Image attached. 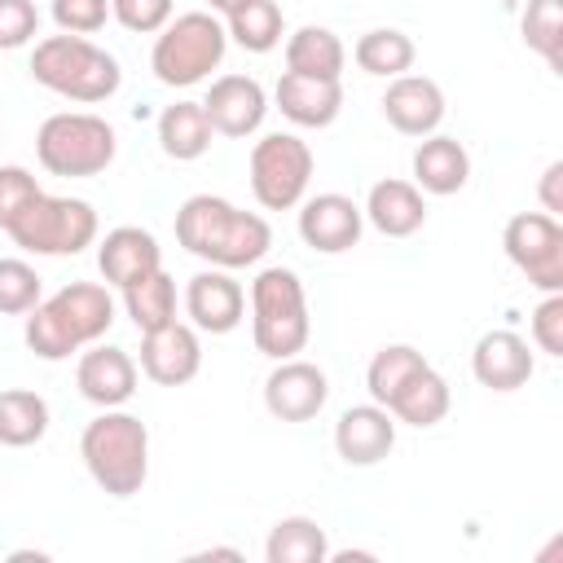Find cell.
I'll list each match as a JSON object with an SVG mask.
<instances>
[{
    "label": "cell",
    "mask_w": 563,
    "mask_h": 563,
    "mask_svg": "<svg viewBox=\"0 0 563 563\" xmlns=\"http://www.w3.org/2000/svg\"><path fill=\"white\" fill-rule=\"evenodd\" d=\"M176 242L211 268H246L268 255L273 229L264 216L242 211L220 194H194L176 211Z\"/></svg>",
    "instance_id": "obj_1"
},
{
    "label": "cell",
    "mask_w": 563,
    "mask_h": 563,
    "mask_svg": "<svg viewBox=\"0 0 563 563\" xmlns=\"http://www.w3.org/2000/svg\"><path fill=\"white\" fill-rule=\"evenodd\" d=\"M114 325V299L97 282H66L57 295L40 299L26 312V347L40 361H66L70 352L97 343Z\"/></svg>",
    "instance_id": "obj_2"
},
{
    "label": "cell",
    "mask_w": 563,
    "mask_h": 563,
    "mask_svg": "<svg viewBox=\"0 0 563 563\" xmlns=\"http://www.w3.org/2000/svg\"><path fill=\"white\" fill-rule=\"evenodd\" d=\"M79 457L101 493L136 497L150 479V431L136 413L101 409L79 435Z\"/></svg>",
    "instance_id": "obj_3"
},
{
    "label": "cell",
    "mask_w": 563,
    "mask_h": 563,
    "mask_svg": "<svg viewBox=\"0 0 563 563\" xmlns=\"http://www.w3.org/2000/svg\"><path fill=\"white\" fill-rule=\"evenodd\" d=\"M31 79L66 101H79V106H97L106 97L119 92L123 84V70L119 62L92 44L88 35H44L31 53Z\"/></svg>",
    "instance_id": "obj_4"
},
{
    "label": "cell",
    "mask_w": 563,
    "mask_h": 563,
    "mask_svg": "<svg viewBox=\"0 0 563 563\" xmlns=\"http://www.w3.org/2000/svg\"><path fill=\"white\" fill-rule=\"evenodd\" d=\"M312 334L308 321V295L295 268H260L251 282V339L268 361H286L303 352Z\"/></svg>",
    "instance_id": "obj_5"
},
{
    "label": "cell",
    "mask_w": 563,
    "mask_h": 563,
    "mask_svg": "<svg viewBox=\"0 0 563 563\" xmlns=\"http://www.w3.org/2000/svg\"><path fill=\"white\" fill-rule=\"evenodd\" d=\"M224 48H229L224 22L211 9H194V13L172 18L158 31L154 53H150V70L167 88H194L224 62Z\"/></svg>",
    "instance_id": "obj_6"
},
{
    "label": "cell",
    "mask_w": 563,
    "mask_h": 563,
    "mask_svg": "<svg viewBox=\"0 0 563 563\" xmlns=\"http://www.w3.org/2000/svg\"><path fill=\"white\" fill-rule=\"evenodd\" d=\"M119 154V136L101 114L62 110L35 132V158L48 176H101Z\"/></svg>",
    "instance_id": "obj_7"
},
{
    "label": "cell",
    "mask_w": 563,
    "mask_h": 563,
    "mask_svg": "<svg viewBox=\"0 0 563 563\" xmlns=\"http://www.w3.org/2000/svg\"><path fill=\"white\" fill-rule=\"evenodd\" d=\"M4 233L13 238V246L31 255H79L97 242V211L84 198L40 194L18 211V220Z\"/></svg>",
    "instance_id": "obj_8"
},
{
    "label": "cell",
    "mask_w": 563,
    "mask_h": 563,
    "mask_svg": "<svg viewBox=\"0 0 563 563\" xmlns=\"http://www.w3.org/2000/svg\"><path fill=\"white\" fill-rule=\"evenodd\" d=\"M312 180V150L295 132H268L251 150V194L264 211H290Z\"/></svg>",
    "instance_id": "obj_9"
},
{
    "label": "cell",
    "mask_w": 563,
    "mask_h": 563,
    "mask_svg": "<svg viewBox=\"0 0 563 563\" xmlns=\"http://www.w3.org/2000/svg\"><path fill=\"white\" fill-rule=\"evenodd\" d=\"M506 260L537 286L541 295L563 290V224L550 211H519L501 229Z\"/></svg>",
    "instance_id": "obj_10"
},
{
    "label": "cell",
    "mask_w": 563,
    "mask_h": 563,
    "mask_svg": "<svg viewBox=\"0 0 563 563\" xmlns=\"http://www.w3.org/2000/svg\"><path fill=\"white\" fill-rule=\"evenodd\" d=\"M325 400H330V383H325V369L312 361L286 356L264 378V409L282 422H308L325 409Z\"/></svg>",
    "instance_id": "obj_11"
},
{
    "label": "cell",
    "mask_w": 563,
    "mask_h": 563,
    "mask_svg": "<svg viewBox=\"0 0 563 563\" xmlns=\"http://www.w3.org/2000/svg\"><path fill=\"white\" fill-rule=\"evenodd\" d=\"M202 369V343L198 330L185 321H167L158 330L141 334V374L158 387H185Z\"/></svg>",
    "instance_id": "obj_12"
},
{
    "label": "cell",
    "mask_w": 563,
    "mask_h": 563,
    "mask_svg": "<svg viewBox=\"0 0 563 563\" xmlns=\"http://www.w3.org/2000/svg\"><path fill=\"white\" fill-rule=\"evenodd\" d=\"M207 123L220 136H251L268 114V92L251 75H220L202 97Z\"/></svg>",
    "instance_id": "obj_13"
},
{
    "label": "cell",
    "mask_w": 563,
    "mask_h": 563,
    "mask_svg": "<svg viewBox=\"0 0 563 563\" xmlns=\"http://www.w3.org/2000/svg\"><path fill=\"white\" fill-rule=\"evenodd\" d=\"M185 312L202 334H229L246 317V290L229 277V268H202L185 286Z\"/></svg>",
    "instance_id": "obj_14"
},
{
    "label": "cell",
    "mask_w": 563,
    "mask_h": 563,
    "mask_svg": "<svg viewBox=\"0 0 563 563\" xmlns=\"http://www.w3.org/2000/svg\"><path fill=\"white\" fill-rule=\"evenodd\" d=\"M365 211L347 194H317L299 207V238L321 255H343L361 242Z\"/></svg>",
    "instance_id": "obj_15"
},
{
    "label": "cell",
    "mask_w": 563,
    "mask_h": 563,
    "mask_svg": "<svg viewBox=\"0 0 563 563\" xmlns=\"http://www.w3.org/2000/svg\"><path fill=\"white\" fill-rule=\"evenodd\" d=\"M378 106L383 119L405 136H431L444 123V92L431 75H396Z\"/></svg>",
    "instance_id": "obj_16"
},
{
    "label": "cell",
    "mask_w": 563,
    "mask_h": 563,
    "mask_svg": "<svg viewBox=\"0 0 563 563\" xmlns=\"http://www.w3.org/2000/svg\"><path fill=\"white\" fill-rule=\"evenodd\" d=\"M136 361L123 352V347H110V343H92L79 365H75V387L84 400H92L97 409H119L132 400L136 391Z\"/></svg>",
    "instance_id": "obj_17"
},
{
    "label": "cell",
    "mask_w": 563,
    "mask_h": 563,
    "mask_svg": "<svg viewBox=\"0 0 563 563\" xmlns=\"http://www.w3.org/2000/svg\"><path fill=\"white\" fill-rule=\"evenodd\" d=\"M532 369H537L532 347L515 330H488L471 352V374L488 391H519L532 378Z\"/></svg>",
    "instance_id": "obj_18"
},
{
    "label": "cell",
    "mask_w": 563,
    "mask_h": 563,
    "mask_svg": "<svg viewBox=\"0 0 563 563\" xmlns=\"http://www.w3.org/2000/svg\"><path fill=\"white\" fill-rule=\"evenodd\" d=\"M334 449L347 466H374L396 449V418L383 405H352L334 422Z\"/></svg>",
    "instance_id": "obj_19"
},
{
    "label": "cell",
    "mask_w": 563,
    "mask_h": 563,
    "mask_svg": "<svg viewBox=\"0 0 563 563\" xmlns=\"http://www.w3.org/2000/svg\"><path fill=\"white\" fill-rule=\"evenodd\" d=\"M97 268H101V277L110 282V286H132V282H141L145 273H154V268H163V246H158V238L150 233V229H141V224H119V229H110L106 238H101V246H97Z\"/></svg>",
    "instance_id": "obj_20"
},
{
    "label": "cell",
    "mask_w": 563,
    "mask_h": 563,
    "mask_svg": "<svg viewBox=\"0 0 563 563\" xmlns=\"http://www.w3.org/2000/svg\"><path fill=\"white\" fill-rule=\"evenodd\" d=\"M273 101L295 128H330L339 119V110H343V84L282 70V79L273 88Z\"/></svg>",
    "instance_id": "obj_21"
},
{
    "label": "cell",
    "mask_w": 563,
    "mask_h": 563,
    "mask_svg": "<svg viewBox=\"0 0 563 563\" xmlns=\"http://www.w3.org/2000/svg\"><path fill=\"white\" fill-rule=\"evenodd\" d=\"M365 220L383 233V238H413L422 224H427V198L413 180H378L369 185V198H365Z\"/></svg>",
    "instance_id": "obj_22"
},
{
    "label": "cell",
    "mask_w": 563,
    "mask_h": 563,
    "mask_svg": "<svg viewBox=\"0 0 563 563\" xmlns=\"http://www.w3.org/2000/svg\"><path fill=\"white\" fill-rule=\"evenodd\" d=\"M471 180V154L457 136H444V132H431L418 141L413 150V185L422 194H435V198H449L457 194L462 185Z\"/></svg>",
    "instance_id": "obj_23"
},
{
    "label": "cell",
    "mask_w": 563,
    "mask_h": 563,
    "mask_svg": "<svg viewBox=\"0 0 563 563\" xmlns=\"http://www.w3.org/2000/svg\"><path fill=\"white\" fill-rule=\"evenodd\" d=\"M211 123H207V110L202 101H176L158 114V145L167 158L176 163H194L211 150Z\"/></svg>",
    "instance_id": "obj_24"
},
{
    "label": "cell",
    "mask_w": 563,
    "mask_h": 563,
    "mask_svg": "<svg viewBox=\"0 0 563 563\" xmlns=\"http://www.w3.org/2000/svg\"><path fill=\"white\" fill-rule=\"evenodd\" d=\"M347 62L343 40L330 26H299L286 40V70L295 75H317V79H339Z\"/></svg>",
    "instance_id": "obj_25"
},
{
    "label": "cell",
    "mask_w": 563,
    "mask_h": 563,
    "mask_svg": "<svg viewBox=\"0 0 563 563\" xmlns=\"http://www.w3.org/2000/svg\"><path fill=\"white\" fill-rule=\"evenodd\" d=\"M449 405H453V396H449L444 374H435V369L427 365L422 374H413V378L400 387V396L387 405V413H391L396 422H405V427H418V431H422V427L444 422Z\"/></svg>",
    "instance_id": "obj_26"
},
{
    "label": "cell",
    "mask_w": 563,
    "mask_h": 563,
    "mask_svg": "<svg viewBox=\"0 0 563 563\" xmlns=\"http://www.w3.org/2000/svg\"><path fill=\"white\" fill-rule=\"evenodd\" d=\"M264 559L268 563H325L330 559L325 528L308 515H286L273 523V532L264 541Z\"/></svg>",
    "instance_id": "obj_27"
},
{
    "label": "cell",
    "mask_w": 563,
    "mask_h": 563,
    "mask_svg": "<svg viewBox=\"0 0 563 563\" xmlns=\"http://www.w3.org/2000/svg\"><path fill=\"white\" fill-rule=\"evenodd\" d=\"M44 431H48V400L31 387H4L0 391V444L26 449L44 440Z\"/></svg>",
    "instance_id": "obj_28"
},
{
    "label": "cell",
    "mask_w": 563,
    "mask_h": 563,
    "mask_svg": "<svg viewBox=\"0 0 563 563\" xmlns=\"http://www.w3.org/2000/svg\"><path fill=\"white\" fill-rule=\"evenodd\" d=\"M413 57H418L413 40H409L405 31H396V26H374V31H365V35L352 44V62H356L365 75H378V79L405 75V70L413 66Z\"/></svg>",
    "instance_id": "obj_29"
},
{
    "label": "cell",
    "mask_w": 563,
    "mask_h": 563,
    "mask_svg": "<svg viewBox=\"0 0 563 563\" xmlns=\"http://www.w3.org/2000/svg\"><path fill=\"white\" fill-rule=\"evenodd\" d=\"M427 365H431V361H427L418 347H409V343H387V347H378L374 361H369V369H365L369 400L387 409V405L400 396V387H405L413 374H422Z\"/></svg>",
    "instance_id": "obj_30"
},
{
    "label": "cell",
    "mask_w": 563,
    "mask_h": 563,
    "mask_svg": "<svg viewBox=\"0 0 563 563\" xmlns=\"http://www.w3.org/2000/svg\"><path fill=\"white\" fill-rule=\"evenodd\" d=\"M224 31L238 48L246 53H273L282 44V31H286V18L277 9V0H246L238 4L229 18H224Z\"/></svg>",
    "instance_id": "obj_31"
},
{
    "label": "cell",
    "mask_w": 563,
    "mask_h": 563,
    "mask_svg": "<svg viewBox=\"0 0 563 563\" xmlns=\"http://www.w3.org/2000/svg\"><path fill=\"white\" fill-rule=\"evenodd\" d=\"M123 308H128V317H132V325L141 334L145 330H158V325L176 321V282L163 268H154L141 282L123 286Z\"/></svg>",
    "instance_id": "obj_32"
},
{
    "label": "cell",
    "mask_w": 563,
    "mask_h": 563,
    "mask_svg": "<svg viewBox=\"0 0 563 563\" xmlns=\"http://www.w3.org/2000/svg\"><path fill=\"white\" fill-rule=\"evenodd\" d=\"M519 35L537 57H545L550 70H563V0H528Z\"/></svg>",
    "instance_id": "obj_33"
},
{
    "label": "cell",
    "mask_w": 563,
    "mask_h": 563,
    "mask_svg": "<svg viewBox=\"0 0 563 563\" xmlns=\"http://www.w3.org/2000/svg\"><path fill=\"white\" fill-rule=\"evenodd\" d=\"M40 303V273L26 260H0V312L22 317Z\"/></svg>",
    "instance_id": "obj_34"
},
{
    "label": "cell",
    "mask_w": 563,
    "mask_h": 563,
    "mask_svg": "<svg viewBox=\"0 0 563 563\" xmlns=\"http://www.w3.org/2000/svg\"><path fill=\"white\" fill-rule=\"evenodd\" d=\"M110 18L123 31L136 35H158L172 22V0H110Z\"/></svg>",
    "instance_id": "obj_35"
},
{
    "label": "cell",
    "mask_w": 563,
    "mask_h": 563,
    "mask_svg": "<svg viewBox=\"0 0 563 563\" xmlns=\"http://www.w3.org/2000/svg\"><path fill=\"white\" fill-rule=\"evenodd\" d=\"M40 35V9L35 0H0V48L13 53Z\"/></svg>",
    "instance_id": "obj_36"
},
{
    "label": "cell",
    "mask_w": 563,
    "mask_h": 563,
    "mask_svg": "<svg viewBox=\"0 0 563 563\" xmlns=\"http://www.w3.org/2000/svg\"><path fill=\"white\" fill-rule=\"evenodd\" d=\"M40 194H44L40 180H35L26 167H18V163L0 167V229H9V224L18 220V211H22L31 198H40Z\"/></svg>",
    "instance_id": "obj_37"
},
{
    "label": "cell",
    "mask_w": 563,
    "mask_h": 563,
    "mask_svg": "<svg viewBox=\"0 0 563 563\" xmlns=\"http://www.w3.org/2000/svg\"><path fill=\"white\" fill-rule=\"evenodd\" d=\"M110 18V0H53V22L66 35H97Z\"/></svg>",
    "instance_id": "obj_38"
},
{
    "label": "cell",
    "mask_w": 563,
    "mask_h": 563,
    "mask_svg": "<svg viewBox=\"0 0 563 563\" xmlns=\"http://www.w3.org/2000/svg\"><path fill=\"white\" fill-rule=\"evenodd\" d=\"M532 343L545 352V356H563V290L545 295L537 308H532Z\"/></svg>",
    "instance_id": "obj_39"
},
{
    "label": "cell",
    "mask_w": 563,
    "mask_h": 563,
    "mask_svg": "<svg viewBox=\"0 0 563 563\" xmlns=\"http://www.w3.org/2000/svg\"><path fill=\"white\" fill-rule=\"evenodd\" d=\"M537 194H541V207H545L550 216H559V211H563V163H559V158H554V163L541 172Z\"/></svg>",
    "instance_id": "obj_40"
},
{
    "label": "cell",
    "mask_w": 563,
    "mask_h": 563,
    "mask_svg": "<svg viewBox=\"0 0 563 563\" xmlns=\"http://www.w3.org/2000/svg\"><path fill=\"white\" fill-rule=\"evenodd\" d=\"M194 559H242L238 550H224V545H211V550H198Z\"/></svg>",
    "instance_id": "obj_41"
},
{
    "label": "cell",
    "mask_w": 563,
    "mask_h": 563,
    "mask_svg": "<svg viewBox=\"0 0 563 563\" xmlns=\"http://www.w3.org/2000/svg\"><path fill=\"white\" fill-rule=\"evenodd\" d=\"M207 4H211V13H220V18H229V13H233L238 4H246V0H207Z\"/></svg>",
    "instance_id": "obj_42"
}]
</instances>
